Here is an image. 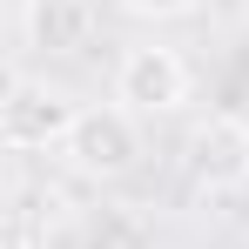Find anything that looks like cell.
Listing matches in <instances>:
<instances>
[{
  "mask_svg": "<svg viewBox=\"0 0 249 249\" xmlns=\"http://www.w3.org/2000/svg\"><path fill=\"white\" fill-rule=\"evenodd\" d=\"M142 115H128L122 101H101V108H81L74 128H68V142H61V155L74 175L88 182H122L128 168L142 162Z\"/></svg>",
  "mask_w": 249,
  "mask_h": 249,
  "instance_id": "7a4b0ae2",
  "label": "cell"
},
{
  "mask_svg": "<svg viewBox=\"0 0 249 249\" xmlns=\"http://www.w3.org/2000/svg\"><path fill=\"white\" fill-rule=\"evenodd\" d=\"M20 41L34 54H74L88 41V0H20Z\"/></svg>",
  "mask_w": 249,
  "mask_h": 249,
  "instance_id": "5b68a950",
  "label": "cell"
},
{
  "mask_svg": "<svg viewBox=\"0 0 249 249\" xmlns=\"http://www.w3.org/2000/svg\"><path fill=\"white\" fill-rule=\"evenodd\" d=\"M128 14H142V20H182V14H196L202 0H122Z\"/></svg>",
  "mask_w": 249,
  "mask_h": 249,
  "instance_id": "8992f818",
  "label": "cell"
},
{
  "mask_svg": "<svg viewBox=\"0 0 249 249\" xmlns=\"http://www.w3.org/2000/svg\"><path fill=\"white\" fill-rule=\"evenodd\" d=\"M74 94L34 74H0V148L34 155V148H61L74 128Z\"/></svg>",
  "mask_w": 249,
  "mask_h": 249,
  "instance_id": "6da1fadb",
  "label": "cell"
},
{
  "mask_svg": "<svg viewBox=\"0 0 249 249\" xmlns=\"http://www.w3.org/2000/svg\"><path fill=\"white\" fill-rule=\"evenodd\" d=\"M189 88H196V74H189V61L175 54V47L148 41V47H128L122 61H115V101H122L128 115H175L182 101H189Z\"/></svg>",
  "mask_w": 249,
  "mask_h": 249,
  "instance_id": "277c9868",
  "label": "cell"
},
{
  "mask_svg": "<svg viewBox=\"0 0 249 249\" xmlns=\"http://www.w3.org/2000/svg\"><path fill=\"white\" fill-rule=\"evenodd\" d=\"M182 168H189V182L202 196L249 189V115H229V108L202 115L189 128V142H182Z\"/></svg>",
  "mask_w": 249,
  "mask_h": 249,
  "instance_id": "3957f363",
  "label": "cell"
}]
</instances>
